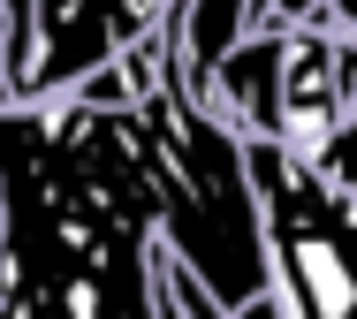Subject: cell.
<instances>
[{
	"instance_id": "5",
	"label": "cell",
	"mask_w": 357,
	"mask_h": 319,
	"mask_svg": "<svg viewBox=\"0 0 357 319\" xmlns=\"http://www.w3.org/2000/svg\"><path fill=\"white\" fill-rule=\"evenodd\" d=\"M206 107H213L228 130L282 145V122H289V31H251V38L220 61Z\"/></svg>"
},
{
	"instance_id": "8",
	"label": "cell",
	"mask_w": 357,
	"mask_h": 319,
	"mask_svg": "<svg viewBox=\"0 0 357 319\" xmlns=\"http://www.w3.org/2000/svg\"><path fill=\"white\" fill-rule=\"evenodd\" d=\"M15 107V8L0 0V114Z\"/></svg>"
},
{
	"instance_id": "2",
	"label": "cell",
	"mask_w": 357,
	"mask_h": 319,
	"mask_svg": "<svg viewBox=\"0 0 357 319\" xmlns=\"http://www.w3.org/2000/svg\"><path fill=\"white\" fill-rule=\"evenodd\" d=\"M130 61L137 84V145L152 175V205H160V243L198 266V281L213 289L228 312H243L251 297L274 289V258H266V205L251 182V137L228 130L213 107L183 84L175 69V38L167 23L144 38Z\"/></svg>"
},
{
	"instance_id": "9",
	"label": "cell",
	"mask_w": 357,
	"mask_h": 319,
	"mask_svg": "<svg viewBox=\"0 0 357 319\" xmlns=\"http://www.w3.org/2000/svg\"><path fill=\"white\" fill-rule=\"evenodd\" d=\"M236 319H289V304H282V297H274V289H266V297H251V304H243V312H236Z\"/></svg>"
},
{
	"instance_id": "6",
	"label": "cell",
	"mask_w": 357,
	"mask_h": 319,
	"mask_svg": "<svg viewBox=\"0 0 357 319\" xmlns=\"http://www.w3.org/2000/svg\"><path fill=\"white\" fill-rule=\"evenodd\" d=\"M259 31V0H175L167 8V38H175V69L206 99L220 77V61Z\"/></svg>"
},
{
	"instance_id": "4",
	"label": "cell",
	"mask_w": 357,
	"mask_h": 319,
	"mask_svg": "<svg viewBox=\"0 0 357 319\" xmlns=\"http://www.w3.org/2000/svg\"><path fill=\"white\" fill-rule=\"evenodd\" d=\"M175 0H38V54H31V84L23 107L61 99L84 77L114 69L122 54H137L144 38L167 23Z\"/></svg>"
},
{
	"instance_id": "7",
	"label": "cell",
	"mask_w": 357,
	"mask_h": 319,
	"mask_svg": "<svg viewBox=\"0 0 357 319\" xmlns=\"http://www.w3.org/2000/svg\"><path fill=\"white\" fill-rule=\"evenodd\" d=\"M152 319H236V312L198 281V266H183L160 243V258H152Z\"/></svg>"
},
{
	"instance_id": "1",
	"label": "cell",
	"mask_w": 357,
	"mask_h": 319,
	"mask_svg": "<svg viewBox=\"0 0 357 319\" xmlns=\"http://www.w3.org/2000/svg\"><path fill=\"white\" fill-rule=\"evenodd\" d=\"M0 243L15 319H152L160 205L137 122L84 99L8 107Z\"/></svg>"
},
{
	"instance_id": "3",
	"label": "cell",
	"mask_w": 357,
	"mask_h": 319,
	"mask_svg": "<svg viewBox=\"0 0 357 319\" xmlns=\"http://www.w3.org/2000/svg\"><path fill=\"white\" fill-rule=\"evenodd\" d=\"M251 182L289 319H357V198L274 137H251Z\"/></svg>"
}]
</instances>
